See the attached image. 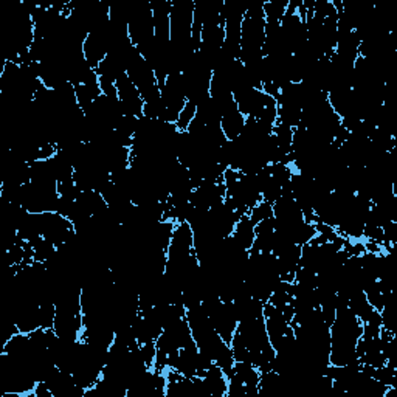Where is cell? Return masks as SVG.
I'll return each instance as SVG.
<instances>
[{"label": "cell", "instance_id": "9", "mask_svg": "<svg viewBox=\"0 0 397 397\" xmlns=\"http://www.w3.org/2000/svg\"><path fill=\"white\" fill-rule=\"evenodd\" d=\"M250 219L255 224H259L261 221H266L268 217H273V205L268 202L261 200L259 204L250 211Z\"/></svg>", "mask_w": 397, "mask_h": 397}, {"label": "cell", "instance_id": "4", "mask_svg": "<svg viewBox=\"0 0 397 397\" xmlns=\"http://www.w3.org/2000/svg\"><path fill=\"white\" fill-rule=\"evenodd\" d=\"M246 120L247 118L241 114L238 104L236 103L225 109L221 116V129L227 137V140L232 141L239 137L244 126H246Z\"/></svg>", "mask_w": 397, "mask_h": 397}, {"label": "cell", "instance_id": "2", "mask_svg": "<svg viewBox=\"0 0 397 397\" xmlns=\"http://www.w3.org/2000/svg\"><path fill=\"white\" fill-rule=\"evenodd\" d=\"M263 4L264 2L249 4L246 18L242 21L239 61L244 65L255 64L264 59L266 16Z\"/></svg>", "mask_w": 397, "mask_h": 397}, {"label": "cell", "instance_id": "7", "mask_svg": "<svg viewBox=\"0 0 397 397\" xmlns=\"http://www.w3.org/2000/svg\"><path fill=\"white\" fill-rule=\"evenodd\" d=\"M287 6H289V0H267L263 4L266 21L281 22L287 11Z\"/></svg>", "mask_w": 397, "mask_h": 397}, {"label": "cell", "instance_id": "6", "mask_svg": "<svg viewBox=\"0 0 397 397\" xmlns=\"http://www.w3.org/2000/svg\"><path fill=\"white\" fill-rule=\"evenodd\" d=\"M232 236L244 250L250 251L256 238V224L251 221L249 214L241 216L239 221L236 222Z\"/></svg>", "mask_w": 397, "mask_h": 397}, {"label": "cell", "instance_id": "5", "mask_svg": "<svg viewBox=\"0 0 397 397\" xmlns=\"http://www.w3.org/2000/svg\"><path fill=\"white\" fill-rule=\"evenodd\" d=\"M202 380H204V384L211 397H227L228 377L224 373V369L221 366H217L216 363L204 376H202Z\"/></svg>", "mask_w": 397, "mask_h": 397}, {"label": "cell", "instance_id": "3", "mask_svg": "<svg viewBox=\"0 0 397 397\" xmlns=\"http://www.w3.org/2000/svg\"><path fill=\"white\" fill-rule=\"evenodd\" d=\"M118 101H120L124 115L129 116H143V109H145V101H143L138 89L134 86L128 75L120 76L115 81Z\"/></svg>", "mask_w": 397, "mask_h": 397}, {"label": "cell", "instance_id": "1", "mask_svg": "<svg viewBox=\"0 0 397 397\" xmlns=\"http://www.w3.org/2000/svg\"><path fill=\"white\" fill-rule=\"evenodd\" d=\"M337 315L331 325V352L329 363L334 366L357 363V344L363 334V323L354 315L348 306V300L337 293Z\"/></svg>", "mask_w": 397, "mask_h": 397}, {"label": "cell", "instance_id": "8", "mask_svg": "<svg viewBox=\"0 0 397 397\" xmlns=\"http://www.w3.org/2000/svg\"><path fill=\"white\" fill-rule=\"evenodd\" d=\"M196 112H197V106L192 104V103H188V101H187V104H185L183 111L179 115V120H177V123H175L177 129H179V131H188L190 124L194 120V116H196Z\"/></svg>", "mask_w": 397, "mask_h": 397}]
</instances>
